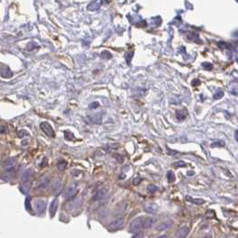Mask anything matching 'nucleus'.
I'll use <instances>...</instances> for the list:
<instances>
[{"label":"nucleus","mask_w":238,"mask_h":238,"mask_svg":"<svg viewBox=\"0 0 238 238\" xmlns=\"http://www.w3.org/2000/svg\"><path fill=\"white\" fill-rule=\"evenodd\" d=\"M46 206H47V202H46L45 200L39 199V200H35V202H34V208H35V210L39 214H42V213L45 212Z\"/></svg>","instance_id":"nucleus-1"},{"label":"nucleus","mask_w":238,"mask_h":238,"mask_svg":"<svg viewBox=\"0 0 238 238\" xmlns=\"http://www.w3.org/2000/svg\"><path fill=\"white\" fill-rule=\"evenodd\" d=\"M143 218L142 217H137V218H135L134 220L132 221V223L130 225V229L131 231H138L140 230L142 227V222H143Z\"/></svg>","instance_id":"nucleus-2"},{"label":"nucleus","mask_w":238,"mask_h":238,"mask_svg":"<svg viewBox=\"0 0 238 238\" xmlns=\"http://www.w3.org/2000/svg\"><path fill=\"white\" fill-rule=\"evenodd\" d=\"M40 128L47 136H49V137H52V138L55 137V132L53 131V128L48 123H47V122L41 123L40 124Z\"/></svg>","instance_id":"nucleus-3"},{"label":"nucleus","mask_w":238,"mask_h":238,"mask_svg":"<svg viewBox=\"0 0 238 238\" xmlns=\"http://www.w3.org/2000/svg\"><path fill=\"white\" fill-rule=\"evenodd\" d=\"M76 190H77L76 184H74V183L70 184L68 187H66V189L64 191V197L65 199H70L71 197H73L75 194Z\"/></svg>","instance_id":"nucleus-4"},{"label":"nucleus","mask_w":238,"mask_h":238,"mask_svg":"<svg viewBox=\"0 0 238 238\" xmlns=\"http://www.w3.org/2000/svg\"><path fill=\"white\" fill-rule=\"evenodd\" d=\"M16 164H17V159L14 157H12V158L6 160L3 166H4V169L6 170V171H11V170L15 166Z\"/></svg>","instance_id":"nucleus-5"},{"label":"nucleus","mask_w":238,"mask_h":238,"mask_svg":"<svg viewBox=\"0 0 238 238\" xmlns=\"http://www.w3.org/2000/svg\"><path fill=\"white\" fill-rule=\"evenodd\" d=\"M57 206H58V200L54 199L52 201H51L50 206H49V213H50L51 217L55 216V214L57 210Z\"/></svg>","instance_id":"nucleus-6"},{"label":"nucleus","mask_w":238,"mask_h":238,"mask_svg":"<svg viewBox=\"0 0 238 238\" xmlns=\"http://www.w3.org/2000/svg\"><path fill=\"white\" fill-rule=\"evenodd\" d=\"M123 225H124V220L123 219H116V220H115V221H113V222L110 223L109 228L112 229V230H115V229L122 227Z\"/></svg>","instance_id":"nucleus-7"},{"label":"nucleus","mask_w":238,"mask_h":238,"mask_svg":"<svg viewBox=\"0 0 238 238\" xmlns=\"http://www.w3.org/2000/svg\"><path fill=\"white\" fill-rule=\"evenodd\" d=\"M189 229L187 227H181L176 234V238H184L187 234H188Z\"/></svg>","instance_id":"nucleus-8"},{"label":"nucleus","mask_w":238,"mask_h":238,"mask_svg":"<svg viewBox=\"0 0 238 238\" xmlns=\"http://www.w3.org/2000/svg\"><path fill=\"white\" fill-rule=\"evenodd\" d=\"M60 187H61V180L59 178H55L51 181V183H50L51 190L57 192V189H60Z\"/></svg>","instance_id":"nucleus-9"},{"label":"nucleus","mask_w":238,"mask_h":238,"mask_svg":"<svg viewBox=\"0 0 238 238\" xmlns=\"http://www.w3.org/2000/svg\"><path fill=\"white\" fill-rule=\"evenodd\" d=\"M171 225H172V221H165V222H162L159 225H158L156 227V229L158 231H164L171 227Z\"/></svg>","instance_id":"nucleus-10"},{"label":"nucleus","mask_w":238,"mask_h":238,"mask_svg":"<svg viewBox=\"0 0 238 238\" xmlns=\"http://www.w3.org/2000/svg\"><path fill=\"white\" fill-rule=\"evenodd\" d=\"M33 176V171L32 169H27L26 171H24V173L23 174L22 176V180L23 182H29Z\"/></svg>","instance_id":"nucleus-11"},{"label":"nucleus","mask_w":238,"mask_h":238,"mask_svg":"<svg viewBox=\"0 0 238 238\" xmlns=\"http://www.w3.org/2000/svg\"><path fill=\"white\" fill-rule=\"evenodd\" d=\"M30 187H31V182L30 181H29V182H23V183L20 186V190L22 191L23 193L26 194V193H29Z\"/></svg>","instance_id":"nucleus-12"},{"label":"nucleus","mask_w":238,"mask_h":238,"mask_svg":"<svg viewBox=\"0 0 238 238\" xmlns=\"http://www.w3.org/2000/svg\"><path fill=\"white\" fill-rule=\"evenodd\" d=\"M153 222H154V219L150 217H147L143 218V222H142V228H149V227L152 226Z\"/></svg>","instance_id":"nucleus-13"},{"label":"nucleus","mask_w":238,"mask_h":238,"mask_svg":"<svg viewBox=\"0 0 238 238\" xmlns=\"http://www.w3.org/2000/svg\"><path fill=\"white\" fill-rule=\"evenodd\" d=\"M48 183H49L48 178H47V177H42V178L39 181V183H38V187H39V188H46V187L48 185Z\"/></svg>","instance_id":"nucleus-14"},{"label":"nucleus","mask_w":238,"mask_h":238,"mask_svg":"<svg viewBox=\"0 0 238 238\" xmlns=\"http://www.w3.org/2000/svg\"><path fill=\"white\" fill-rule=\"evenodd\" d=\"M99 4L100 2H98V1H92L91 2L89 5H88V10L90 11H96L99 8Z\"/></svg>","instance_id":"nucleus-15"},{"label":"nucleus","mask_w":238,"mask_h":238,"mask_svg":"<svg viewBox=\"0 0 238 238\" xmlns=\"http://www.w3.org/2000/svg\"><path fill=\"white\" fill-rule=\"evenodd\" d=\"M186 115H187V112L185 111V109L178 110V111H176V116L178 120H183V119H184L186 117Z\"/></svg>","instance_id":"nucleus-16"},{"label":"nucleus","mask_w":238,"mask_h":238,"mask_svg":"<svg viewBox=\"0 0 238 238\" xmlns=\"http://www.w3.org/2000/svg\"><path fill=\"white\" fill-rule=\"evenodd\" d=\"M1 75L5 78H9L13 75V73L9 70V68L7 67H5L4 69L1 71Z\"/></svg>","instance_id":"nucleus-17"},{"label":"nucleus","mask_w":238,"mask_h":238,"mask_svg":"<svg viewBox=\"0 0 238 238\" xmlns=\"http://www.w3.org/2000/svg\"><path fill=\"white\" fill-rule=\"evenodd\" d=\"M90 118H91V121L94 124H99L101 121V116L99 115H95L93 116H90Z\"/></svg>","instance_id":"nucleus-18"},{"label":"nucleus","mask_w":238,"mask_h":238,"mask_svg":"<svg viewBox=\"0 0 238 238\" xmlns=\"http://www.w3.org/2000/svg\"><path fill=\"white\" fill-rule=\"evenodd\" d=\"M105 194H106V193H105L104 190H100V191H98V192L95 194L94 200H99V199H102V198H103V197L105 196Z\"/></svg>","instance_id":"nucleus-19"},{"label":"nucleus","mask_w":238,"mask_h":238,"mask_svg":"<svg viewBox=\"0 0 238 238\" xmlns=\"http://www.w3.org/2000/svg\"><path fill=\"white\" fill-rule=\"evenodd\" d=\"M217 46H218L219 47H221L222 49H226V48H229V47H231V44H228V43H227V42H223V41H220V42H218V43H217Z\"/></svg>","instance_id":"nucleus-20"},{"label":"nucleus","mask_w":238,"mask_h":238,"mask_svg":"<svg viewBox=\"0 0 238 238\" xmlns=\"http://www.w3.org/2000/svg\"><path fill=\"white\" fill-rule=\"evenodd\" d=\"M66 166V162L64 160H61L57 163V168L60 170V171H63V170L65 168Z\"/></svg>","instance_id":"nucleus-21"},{"label":"nucleus","mask_w":238,"mask_h":238,"mask_svg":"<svg viewBox=\"0 0 238 238\" xmlns=\"http://www.w3.org/2000/svg\"><path fill=\"white\" fill-rule=\"evenodd\" d=\"M1 178L3 180H5V181H9L11 179V175H10L9 171H6V172L3 173L2 176H1Z\"/></svg>","instance_id":"nucleus-22"},{"label":"nucleus","mask_w":238,"mask_h":238,"mask_svg":"<svg viewBox=\"0 0 238 238\" xmlns=\"http://www.w3.org/2000/svg\"><path fill=\"white\" fill-rule=\"evenodd\" d=\"M202 67H203L205 70L210 71V70H211L212 68H213V65H212V64H210V63H202Z\"/></svg>","instance_id":"nucleus-23"},{"label":"nucleus","mask_w":238,"mask_h":238,"mask_svg":"<svg viewBox=\"0 0 238 238\" xmlns=\"http://www.w3.org/2000/svg\"><path fill=\"white\" fill-rule=\"evenodd\" d=\"M101 57L102 58H105V59H109L111 58V54L108 52V51H103V52L101 53Z\"/></svg>","instance_id":"nucleus-24"},{"label":"nucleus","mask_w":238,"mask_h":238,"mask_svg":"<svg viewBox=\"0 0 238 238\" xmlns=\"http://www.w3.org/2000/svg\"><path fill=\"white\" fill-rule=\"evenodd\" d=\"M153 206H155V205H152V204H149V205L146 206V210L149 211V212H155V211H157V208H154V209H153Z\"/></svg>","instance_id":"nucleus-25"},{"label":"nucleus","mask_w":238,"mask_h":238,"mask_svg":"<svg viewBox=\"0 0 238 238\" xmlns=\"http://www.w3.org/2000/svg\"><path fill=\"white\" fill-rule=\"evenodd\" d=\"M188 200L192 201V202H194V203H197V204H201L203 203V200H198V199H193L191 197H187L186 198Z\"/></svg>","instance_id":"nucleus-26"},{"label":"nucleus","mask_w":238,"mask_h":238,"mask_svg":"<svg viewBox=\"0 0 238 238\" xmlns=\"http://www.w3.org/2000/svg\"><path fill=\"white\" fill-rule=\"evenodd\" d=\"M167 178L169 182H173L175 180V175L172 171H168L167 173Z\"/></svg>","instance_id":"nucleus-27"},{"label":"nucleus","mask_w":238,"mask_h":238,"mask_svg":"<svg viewBox=\"0 0 238 238\" xmlns=\"http://www.w3.org/2000/svg\"><path fill=\"white\" fill-rule=\"evenodd\" d=\"M27 135H29V133L26 131H24V130H21L18 132V137L19 138H23V137H24V136H27Z\"/></svg>","instance_id":"nucleus-28"},{"label":"nucleus","mask_w":238,"mask_h":238,"mask_svg":"<svg viewBox=\"0 0 238 238\" xmlns=\"http://www.w3.org/2000/svg\"><path fill=\"white\" fill-rule=\"evenodd\" d=\"M98 107H99V103H98V102H92V103L90 105V108H91V109L97 108Z\"/></svg>","instance_id":"nucleus-29"},{"label":"nucleus","mask_w":238,"mask_h":238,"mask_svg":"<svg viewBox=\"0 0 238 238\" xmlns=\"http://www.w3.org/2000/svg\"><path fill=\"white\" fill-rule=\"evenodd\" d=\"M223 95H224V93H223L222 91H219V92H217V94L214 95V98H215V99H218V98H222Z\"/></svg>","instance_id":"nucleus-30"},{"label":"nucleus","mask_w":238,"mask_h":238,"mask_svg":"<svg viewBox=\"0 0 238 238\" xmlns=\"http://www.w3.org/2000/svg\"><path fill=\"white\" fill-rule=\"evenodd\" d=\"M7 132V127L5 125H0V133H6Z\"/></svg>","instance_id":"nucleus-31"},{"label":"nucleus","mask_w":238,"mask_h":238,"mask_svg":"<svg viewBox=\"0 0 238 238\" xmlns=\"http://www.w3.org/2000/svg\"><path fill=\"white\" fill-rule=\"evenodd\" d=\"M132 55H133V53H132H132L130 52V53L126 54V57H125V58H126V61H127V63H128V64L131 62V59H132Z\"/></svg>","instance_id":"nucleus-32"},{"label":"nucleus","mask_w":238,"mask_h":238,"mask_svg":"<svg viewBox=\"0 0 238 238\" xmlns=\"http://www.w3.org/2000/svg\"><path fill=\"white\" fill-rule=\"evenodd\" d=\"M148 190H149L150 193H153V192H155V191L157 190V188H156V187H155L154 185H149V186L148 187Z\"/></svg>","instance_id":"nucleus-33"},{"label":"nucleus","mask_w":238,"mask_h":238,"mask_svg":"<svg viewBox=\"0 0 238 238\" xmlns=\"http://www.w3.org/2000/svg\"><path fill=\"white\" fill-rule=\"evenodd\" d=\"M185 166V164L183 163V162H182V161H179V162H176V163H175L174 164V166H176V167H178V166Z\"/></svg>","instance_id":"nucleus-34"},{"label":"nucleus","mask_w":238,"mask_h":238,"mask_svg":"<svg viewBox=\"0 0 238 238\" xmlns=\"http://www.w3.org/2000/svg\"><path fill=\"white\" fill-rule=\"evenodd\" d=\"M200 80H198V79H195V80H193V81H192V84L193 85V86H198V84H200Z\"/></svg>","instance_id":"nucleus-35"},{"label":"nucleus","mask_w":238,"mask_h":238,"mask_svg":"<svg viewBox=\"0 0 238 238\" xmlns=\"http://www.w3.org/2000/svg\"><path fill=\"white\" fill-rule=\"evenodd\" d=\"M133 238H142V233H138V234H136Z\"/></svg>","instance_id":"nucleus-36"},{"label":"nucleus","mask_w":238,"mask_h":238,"mask_svg":"<svg viewBox=\"0 0 238 238\" xmlns=\"http://www.w3.org/2000/svg\"><path fill=\"white\" fill-rule=\"evenodd\" d=\"M140 181H141L140 179L136 178V179H135V180L133 181V183H134V184H137V183H140Z\"/></svg>","instance_id":"nucleus-37"},{"label":"nucleus","mask_w":238,"mask_h":238,"mask_svg":"<svg viewBox=\"0 0 238 238\" xmlns=\"http://www.w3.org/2000/svg\"><path fill=\"white\" fill-rule=\"evenodd\" d=\"M234 136H235V140L238 142V131H235V132H234Z\"/></svg>","instance_id":"nucleus-38"},{"label":"nucleus","mask_w":238,"mask_h":238,"mask_svg":"<svg viewBox=\"0 0 238 238\" xmlns=\"http://www.w3.org/2000/svg\"><path fill=\"white\" fill-rule=\"evenodd\" d=\"M203 238H210V237H209V236H206V237H203Z\"/></svg>","instance_id":"nucleus-39"}]
</instances>
